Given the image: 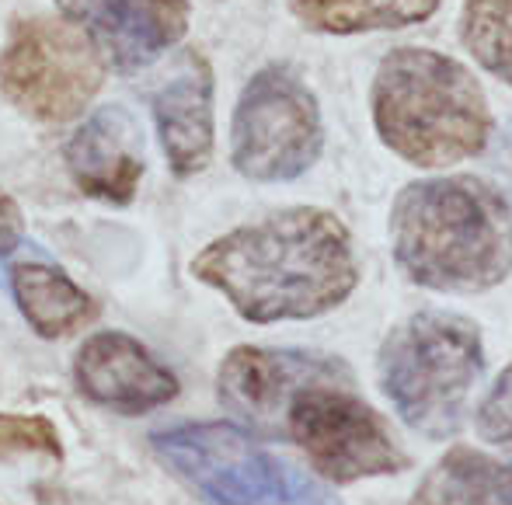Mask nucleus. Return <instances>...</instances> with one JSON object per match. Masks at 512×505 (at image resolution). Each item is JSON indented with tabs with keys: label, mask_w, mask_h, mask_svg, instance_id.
Returning <instances> with one entry per match:
<instances>
[{
	"label": "nucleus",
	"mask_w": 512,
	"mask_h": 505,
	"mask_svg": "<svg viewBox=\"0 0 512 505\" xmlns=\"http://www.w3.org/2000/svg\"><path fill=\"white\" fill-rule=\"evenodd\" d=\"M192 276L220 290L251 324L307 321L335 310L359 283L352 234L335 213L293 206L216 237Z\"/></svg>",
	"instance_id": "obj_1"
},
{
	"label": "nucleus",
	"mask_w": 512,
	"mask_h": 505,
	"mask_svg": "<svg viewBox=\"0 0 512 505\" xmlns=\"http://www.w3.org/2000/svg\"><path fill=\"white\" fill-rule=\"evenodd\" d=\"M391 251L422 290L485 293L512 272V209L485 178H422L391 206Z\"/></svg>",
	"instance_id": "obj_2"
},
{
	"label": "nucleus",
	"mask_w": 512,
	"mask_h": 505,
	"mask_svg": "<svg viewBox=\"0 0 512 505\" xmlns=\"http://www.w3.org/2000/svg\"><path fill=\"white\" fill-rule=\"evenodd\" d=\"M370 108L380 143L415 168H453L492 140V108L478 77L425 46L391 49L380 60Z\"/></svg>",
	"instance_id": "obj_3"
},
{
	"label": "nucleus",
	"mask_w": 512,
	"mask_h": 505,
	"mask_svg": "<svg viewBox=\"0 0 512 505\" xmlns=\"http://www.w3.org/2000/svg\"><path fill=\"white\" fill-rule=\"evenodd\" d=\"M377 373L387 401L411 429L429 439L453 436L485 373L481 328L464 314L418 310L384 338Z\"/></svg>",
	"instance_id": "obj_4"
},
{
	"label": "nucleus",
	"mask_w": 512,
	"mask_h": 505,
	"mask_svg": "<svg viewBox=\"0 0 512 505\" xmlns=\"http://www.w3.org/2000/svg\"><path fill=\"white\" fill-rule=\"evenodd\" d=\"M276 439L297 443L310 467L335 485L401 474L411 464L384 418L356 394V377L342 359L290 394Z\"/></svg>",
	"instance_id": "obj_5"
},
{
	"label": "nucleus",
	"mask_w": 512,
	"mask_h": 505,
	"mask_svg": "<svg viewBox=\"0 0 512 505\" xmlns=\"http://www.w3.org/2000/svg\"><path fill=\"white\" fill-rule=\"evenodd\" d=\"M157 460L206 505H321V492L230 422H185L150 436Z\"/></svg>",
	"instance_id": "obj_6"
},
{
	"label": "nucleus",
	"mask_w": 512,
	"mask_h": 505,
	"mask_svg": "<svg viewBox=\"0 0 512 505\" xmlns=\"http://www.w3.org/2000/svg\"><path fill=\"white\" fill-rule=\"evenodd\" d=\"M324 150V122L314 91L286 63L262 67L237 101L230 161L251 182L300 178Z\"/></svg>",
	"instance_id": "obj_7"
},
{
	"label": "nucleus",
	"mask_w": 512,
	"mask_h": 505,
	"mask_svg": "<svg viewBox=\"0 0 512 505\" xmlns=\"http://www.w3.org/2000/svg\"><path fill=\"white\" fill-rule=\"evenodd\" d=\"M105 81L102 53L67 18H25L0 56V88L39 122H67L88 108Z\"/></svg>",
	"instance_id": "obj_8"
},
{
	"label": "nucleus",
	"mask_w": 512,
	"mask_h": 505,
	"mask_svg": "<svg viewBox=\"0 0 512 505\" xmlns=\"http://www.w3.org/2000/svg\"><path fill=\"white\" fill-rule=\"evenodd\" d=\"M115 70H140L161 60L189 32L185 0H56Z\"/></svg>",
	"instance_id": "obj_9"
},
{
	"label": "nucleus",
	"mask_w": 512,
	"mask_h": 505,
	"mask_svg": "<svg viewBox=\"0 0 512 505\" xmlns=\"http://www.w3.org/2000/svg\"><path fill=\"white\" fill-rule=\"evenodd\" d=\"M74 384L91 404L147 415L178 398V377L126 331H98L77 349Z\"/></svg>",
	"instance_id": "obj_10"
},
{
	"label": "nucleus",
	"mask_w": 512,
	"mask_h": 505,
	"mask_svg": "<svg viewBox=\"0 0 512 505\" xmlns=\"http://www.w3.org/2000/svg\"><path fill=\"white\" fill-rule=\"evenodd\" d=\"M335 356L293 349H258V345H237L227 352L220 366V404L248 429L262 436H279V415H283L290 394L300 384L324 370Z\"/></svg>",
	"instance_id": "obj_11"
},
{
	"label": "nucleus",
	"mask_w": 512,
	"mask_h": 505,
	"mask_svg": "<svg viewBox=\"0 0 512 505\" xmlns=\"http://www.w3.org/2000/svg\"><path fill=\"white\" fill-rule=\"evenodd\" d=\"M161 147L178 178H192L213 161V70L196 49L171 63L154 91Z\"/></svg>",
	"instance_id": "obj_12"
},
{
	"label": "nucleus",
	"mask_w": 512,
	"mask_h": 505,
	"mask_svg": "<svg viewBox=\"0 0 512 505\" xmlns=\"http://www.w3.org/2000/svg\"><path fill=\"white\" fill-rule=\"evenodd\" d=\"M67 168L88 199L126 206L143 178V136L126 108L108 105L74 133Z\"/></svg>",
	"instance_id": "obj_13"
},
{
	"label": "nucleus",
	"mask_w": 512,
	"mask_h": 505,
	"mask_svg": "<svg viewBox=\"0 0 512 505\" xmlns=\"http://www.w3.org/2000/svg\"><path fill=\"white\" fill-rule=\"evenodd\" d=\"M11 290L25 321L42 338H67L95 321L98 307L74 279L49 262H21L11 269Z\"/></svg>",
	"instance_id": "obj_14"
},
{
	"label": "nucleus",
	"mask_w": 512,
	"mask_h": 505,
	"mask_svg": "<svg viewBox=\"0 0 512 505\" xmlns=\"http://www.w3.org/2000/svg\"><path fill=\"white\" fill-rule=\"evenodd\" d=\"M408 505H512V460L453 446L418 481Z\"/></svg>",
	"instance_id": "obj_15"
},
{
	"label": "nucleus",
	"mask_w": 512,
	"mask_h": 505,
	"mask_svg": "<svg viewBox=\"0 0 512 505\" xmlns=\"http://www.w3.org/2000/svg\"><path fill=\"white\" fill-rule=\"evenodd\" d=\"M443 0H290L293 18L321 35L408 28L432 18Z\"/></svg>",
	"instance_id": "obj_16"
},
{
	"label": "nucleus",
	"mask_w": 512,
	"mask_h": 505,
	"mask_svg": "<svg viewBox=\"0 0 512 505\" xmlns=\"http://www.w3.org/2000/svg\"><path fill=\"white\" fill-rule=\"evenodd\" d=\"M460 42L478 67L512 88V0H464Z\"/></svg>",
	"instance_id": "obj_17"
},
{
	"label": "nucleus",
	"mask_w": 512,
	"mask_h": 505,
	"mask_svg": "<svg viewBox=\"0 0 512 505\" xmlns=\"http://www.w3.org/2000/svg\"><path fill=\"white\" fill-rule=\"evenodd\" d=\"M11 453H46L60 460V432L46 415H0V457Z\"/></svg>",
	"instance_id": "obj_18"
},
{
	"label": "nucleus",
	"mask_w": 512,
	"mask_h": 505,
	"mask_svg": "<svg viewBox=\"0 0 512 505\" xmlns=\"http://www.w3.org/2000/svg\"><path fill=\"white\" fill-rule=\"evenodd\" d=\"M478 436L492 446L512 450V366L499 373L492 391L478 404Z\"/></svg>",
	"instance_id": "obj_19"
},
{
	"label": "nucleus",
	"mask_w": 512,
	"mask_h": 505,
	"mask_svg": "<svg viewBox=\"0 0 512 505\" xmlns=\"http://www.w3.org/2000/svg\"><path fill=\"white\" fill-rule=\"evenodd\" d=\"M21 241V213L11 199L0 192V255H11Z\"/></svg>",
	"instance_id": "obj_20"
},
{
	"label": "nucleus",
	"mask_w": 512,
	"mask_h": 505,
	"mask_svg": "<svg viewBox=\"0 0 512 505\" xmlns=\"http://www.w3.org/2000/svg\"><path fill=\"white\" fill-rule=\"evenodd\" d=\"M499 171L506 175V182L512 185V126L506 129V136L499 140Z\"/></svg>",
	"instance_id": "obj_21"
}]
</instances>
